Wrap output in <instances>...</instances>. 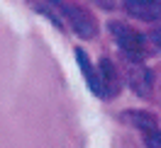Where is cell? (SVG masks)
<instances>
[{
	"mask_svg": "<svg viewBox=\"0 0 161 148\" xmlns=\"http://www.w3.org/2000/svg\"><path fill=\"white\" fill-rule=\"evenodd\" d=\"M54 5L59 8L64 22L80 39H95L98 37V20L93 17V12L88 8H83L80 3H73V0H54Z\"/></svg>",
	"mask_w": 161,
	"mask_h": 148,
	"instance_id": "cell-1",
	"label": "cell"
},
{
	"mask_svg": "<svg viewBox=\"0 0 161 148\" xmlns=\"http://www.w3.org/2000/svg\"><path fill=\"white\" fill-rule=\"evenodd\" d=\"M110 34L115 44L120 46V51L132 61V63H142L147 59V37L139 32L125 24V22H112L110 24Z\"/></svg>",
	"mask_w": 161,
	"mask_h": 148,
	"instance_id": "cell-2",
	"label": "cell"
},
{
	"mask_svg": "<svg viewBox=\"0 0 161 148\" xmlns=\"http://www.w3.org/2000/svg\"><path fill=\"white\" fill-rule=\"evenodd\" d=\"M125 12L142 22H159L161 20V0H125Z\"/></svg>",
	"mask_w": 161,
	"mask_h": 148,
	"instance_id": "cell-3",
	"label": "cell"
},
{
	"mask_svg": "<svg viewBox=\"0 0 161 148\" xmlns=\"http://www.w3.org/2000/svg\"><path fill=\"white\" fill-rule=\"evenodd\" d=\"M98 75H100V88H103V100H112L117 97V92L122 88L120 73L115 68V63L110 59H100L98 63Z\"/></svg>",
	"mask_w": 161,
	"mask_h": 148,
	"instance_id": "cell-4",
	"label": "cell"
},
{
	"mask_svg": "<svg viewBox=\"0 0 161 148\" xmlns=\"http://www.w3.org/2000/svg\"><path fill=\"white\" fill-rule=\"evenodd\" d=\"M130 88L134 95H139V97H149L151 95V88H154V75H151V70L147 66H142V63H134L130 68Z\"/></svg>",
	"mask_w": 161,
	"mask_h": 148,
	"instance_id": "cell-5",
	"label": "cell"
},
{
	"mask_svg": "<svg viewBox=\"0 0 161 148\" xmlns=\"http://www.w3.org/2000/svg\"><path fill=\"white\" fill-rule=\"evenodd\" d=\"M76 61H78V68L80 73H83V78H86V83H88V88L93 90V95H98V97L103 100V88H100V75H98V68L91 63V59H88V54L83 49H76Z\"/></svg>",
	"mask_w": 161,
	"mask_h": 148,
	"instance_id": "cell-6",
	"label": "cell"
},
{
	"mask_svg": "<svg viewBox=\"0 0 161 148\" xmlns=\"http://www.w3.org/2000/svg\"><path fill=\"white\" fill-rule=\"evenodd\" d=\"M122 119H125L127 124H132V126H137L142 134L159 126L156 117H154L151 112H144V109H127V112H122Z\"/></svg>",
	"mask_w": 161,
	"mask_h": 148,
	"instance_id": "cell-7",
	"label": "cell"
},
{
	"mask_svg": "<svg viewBox=\"0 0 161 148\" xmlns=\"http://www.w3.org/2000/svg\"><path fill=\"white\" fill-rule=\"evenodd\" d=\"M142 138H144V146L147 148H161V129H151V131H144L142 134Z\"/></svg>",
	"mask_w": 161,
	"mask_h": 148,
	"instance_id": "cell-8",
	"label": "cell"
},
{
	"mask_svg": "<svg viewBox=\"0 0 161 148\" xmlns=\"http://www.w3.org/2000/svg\"><path fill=\"white\" fill-rule=\"evenodd\" d=\"M149 39H151V44H154V46L161 51V27H156V29L151 32V34H149Z\"/></svg>",
	"mask_w": 161,
	"mask_h": 148,
	"instance_id": "cell-9",
	"label": "cell"
}]
</instances>
